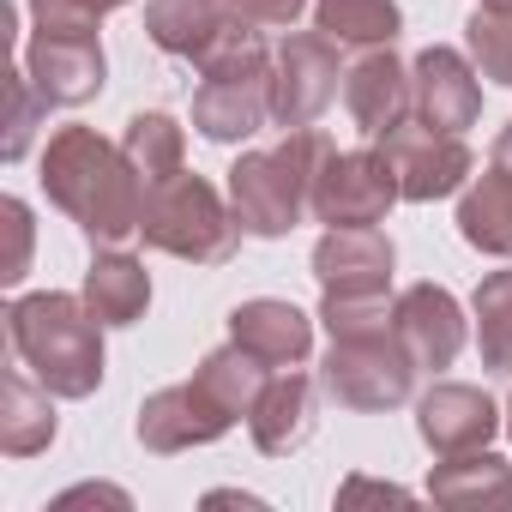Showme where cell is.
<instances>
[{"label": "cell", "mask_w": 512, "mask_h": 512, "mask_svg": "<svg viewBox=\"0 0 512 512\" xmlns=\"http://www.w3.org/2000/svg\"><path fill=\"white\" fill-rule=\"evenodd\" d=\"M43 193L61 205L97 247H115L139 235L145 175L127 163L121 145H109L97 127H61L43 151Z\"/></svg>", "instance_id": "cell-1"}, {"label": "cell", "mask_w": 512, "mask_h": 512, "mask_svg": "<svg viewBox=\"0 0 512 512\" xmlns=\"http://www.w3.org/2000/svg\"><path fill=\"white\" fill-rule=\"evenodd\" d=\"M13 356L55 392V398H91L103 386V320L85 308V296L37 290L7 308Z\"/></svg>", "instance_id": "cell-2"}, {"label": "cell", "mask_w": 512, "mask_h": 512, "mask_svg": "<svg viewBox=\"0 0 512 512\" xmlns=\"http://www.w3.org/2000/svg\"><path fill=\"white\" fill-rule=\"evenodd\" d=\"M326 157H332V145L314 127H296L272 151H241L229 169V205H235L241 229L260 241L290 235L314 211V181H320Z\"/></svg>", "instance_id": "cell-3"}, {"label": "cell", "mask_w": 512, "mask_h": 512, "mask_svg": "<svg viewBox=\"0 0 512 512\" xmlns=\"http://www.w3.org/2000/svg\"><path fill=\"white\" fill-rule=\"evenodd\" d=\"M139 235L145 247L157 253H175V260H193V266H223L229 253L241 247V217L235 205H223V193L205 181V175H163L145 187V205H139Z\"/></svg>", "instance_id": "cell-4"}, {"label": "cell", "mask_w": 512, "mask_h": 512, "mask_svg": "<svg viewBox=\"0 0 512 512\" xmlns=\"http://www.w3.org/2000/svg\"><path fill=\"white\" fill-rule=\"evenodd\" d=\"M416 362L398 344V332H362V338H332L326 368H320V392L338 410H398L416 392Z\"/></svg>", "instance_id": "cell-5"}, {"label": "cell", "mask_w": 512, "mask_h": 512, "mask_svg": "<svg viewBox=\"0 0 512 512\" xmlns=\"http://www.w3.org/2000/svg\"><path fill=\"white\" fill-rule=\"evenodd\" d=\"M338 79H344L338 43H332L326 31H290V37L278 43V55H272V121H278L284 133L314 127V121L332 109Z\"/></svg>", "instance_id": "cell-6"}, {"label": "cell", "mask_w": 512, "mask_h": 512, "mask_svg": "<svg viewBox=\"0 0 512 512\" xmlns=\"http://www.w3.org/2000/svg\"><path fill=\"white\" fill-rule=\"evenodd\" d=\"M398 175L386 163V151H332L320 163L314 181V217L326 229H350V223H386V211L398 205Z\"/></svg>", "instance_id": "cell-7"}, {"label": "cell", "mask_w": 512, "mask_h": 512, "mask_svg": "<svg viewBox=\"0 0 512 512\" xmlns=\"http://www.w3.org/2000/svg\"><path fill=\"white\" fill-rule=\"evenodd\" d=\"M380 151H386V163H392V175H398V193H404L410 205H428V199L458 193V187L470 181V169H476L464 133H440V127H428V121L392 127V133L380 139Z\"/></svg>", "instance_id": "cell-8"}, {"label": "cell", "mask_w": 512, "mask_h": 512, "mask_svg": "<svg viewBox=\"0 0 512 512\" xmlns=\"http://www.w3.org/2000/svg\"><path fill=\"white\" fill-rule=\"evenodd\" d=\"M392 241L374 223L326 229L314 241V278L332 302H392Z\"/></svg>", "instance_id": "cell-9"}, {"label": "cell", "mask_w": 512, "mask_h": 512, "mask_svg": "<svg viewBox=\"0 0 512 512\" xmlns=\"http://www.w3.org/2000/svg\"><path fill=\"white\" fill-rule=\"evenodd\" d=\"M241 416L193 374L187 386H163V392H151L145 404H139V446L145 452H187V446H211V440H223L229 428H235Z\"/></svg>", "instance_id": "cell-10"}, {"label": "cell", "mask_w": 512, "mask_h": 512, "mask_svg": "<svg viewBox=\"0 0 512 512\" xmlns=\"http://www.w3.org/2000/svg\"><path fill=\"white\" fill-rule=\"evenodd\" d=\"M392 332H398V344L410 350V362H416L422 374H440V368H452L458 350H464V308H458V296L440 290V284H410V290L392 302Z\"/></svg>", "instance_id": "cell-11"}, {"label": "cell", "mask_w": 512, "mask_h": 512, "mask_svg": "<svg viewBox=\"0 0 512 512\" xmlns=\"http://www.w3.org/2000/svg\"><path fill=\"white\" fill-rule=\"evenodd\" d=\"M25 73H31V85L49 109H79L103 91L109 61H103L97 37H43L37 31L25 43Z\"/></svg>", "instance_id": "cell-12"}, {"label": "cell", "mask_w": 512, "mask_h": 512, "mask_svg": "<svg viewBox=\"0 0 512 512\" xmlns=\"http://www.w3.org/2000/svg\"><path fill=\"white\" fill-rule=\"evenodd\" d=\"M344 109H350V121H356L368 139H386L392 127L410 121V109H416V79H410V67L392 55V43H386V49H368V55L344 73Z\"/></svg>", "instance_id": "cell-13"}, {"label": "cell", "mask_w": 512, "mask_h": 512, "mask_svg": "<svg viewBox=\"0 0 512 512\" xmlns=\"http://www.w3.org/2000/svg\"><path fill=\"white\" fill-rule=\"evenodd\" d=\"M410 79H416V121H428V127H440V133H464V127H476V115H482V73H476V61H464L458 49H422L416 55V67H410Z\"/></svg>", "instance_id": "cell-14"}, {"label": "cell", "mask_w": 512, "mask_h": 512, "mask_svg": "<svg viewBox=\"0 0 512 512\" xmlns=\"http://www.w3.org/2000/svg\"><path fill=\"white\" fill-rule=\"evenodd\" d=\"M416 428H422V440H428L440 458H452V452L488 446L494 428H500V410L488 404V392L458 386V380H440V386H428V392L416 398Z\"/></svg>", "instance_id": "cell-15"}, {"label": "cell", "mask_w": 512, "mask_h": 512, "mask_svg": "<svg viewBox=\"0 0 512 512\" xmlns=\"http://www.w3.org/2000/svg\"><path fill=\"white\" fill-rule=\"evenodd\" d=\"M229 338L241 350H253L272 368H302L308 350H314V320L296 308V302H278V296H253L229 314Z\"/></svg>", "instance_id": "cell-16"}, {"label": "cell", "mask_w": 512, "mask_h": 512, "mask_svg": "<svg viewBox=\"0 0 512 512\" xmlns=\"http://www.w3.org/2000/svg\"><path fill=\"white\" fill-rule=\"evenodd\" d=\"M247 428H253V446L266 458H290L314 434V380L302 368H272L266 392L247 410Z\"/></svg>", "instance_id": "cell-17"}, {"label": "cell", "mask_w": 512, "mask_h": 512, "mask_svg": "<svg viewBox=\"0 0 512 512\" xmlns=\"http://www.w3.org/2000/svg\"><path fill=\"white\" fill-rule=\"evenodd\" d=\"M272 121V73L266 79H205L193 91V127L211 145H241Z\"/></svg>", "instance_id": "cell-18"}, {"label": "cell", "mask_w": 512, "mask_h": 512, "mask_svg": "<svg viewBox=\"0 0 512 512\" xmlns=\"http://www.w3.org/2000/svg\"><path fill=\"white\" fill-rule=\"evenodd\" d=\"M55 392L31 374V368H7L0 380V452L7 458H31L55 440Z\"/></svg>", "instance_id": "cell-19"}, {"label": "cell", "mask_w": 512, "mask_h": 512, "mask_svg": "<svg viewBox=\"0 0 512 512\" xmlns=\"http://www.w3.org/2000/svg\"><path fill=\"white\" fill-rule=\"evenodd\" d=\"M85 308H91L103 326H133V320H145V308H151V278H145V266L133 260V253H121V247H97V260H91V272H85Z\"/></svg>", "instance_id": "cell-20"}, {"label": "cell", "mask_w": 512, "mask_h": 512, "mask_svg": "<svg viewBox=\"0 0 512 512\" xmlns=\"http://www.w3.org/2000/svg\"><path fill=\"white\" fill-rule=\"evenodd\" d=\"M458 235L476 253H494V260H512V169L488 163L464 199H458Z\"/></svg>", "instance_id": "cell-21"}, {"label": "cell", "mask_w": 512, "mask_h": 512, "mask_svg": "<svg viewBox=\"0 0 512 512\" xmlns=\"http://www.w3.org/2000/svg\"><path fill=\"white\" fill-rule=\"evenodd\" d=\"M428 494L440 506H458V512H470V506H512V464L482 452V446L476 452H452L446 464H434Z\"/></svg>", "instance_id": "cell-22"}, {"label": "cell", "mask_w": 512, "mask_h": 512, "mask_svg": "<svg viewBox=\"0 0 512 512\" xmlns=\"http://www.w3.org/2000/svg\"><path fill=\"white\" fill-rule=\"evenodd\" d=\"M229 19V0H145V37L181 61H193Z\"/></svg>", "instance_id": "cell-23"}, {"label": "cell", "mask_w": 512, "mask_h": 512, "mask_svg": "<svg viewBox=\"0 0 512 512\" xmlns=\"http://www.w3.org/2000/svg\"><path fill=\"white\" fill-rule=\"evenodd\" d=\"M314 31L338 49H386L404 31L398 0H314Z\"/></svg>", "instance_id": "cell-24"}, {"label": "cell", "mask_w": 512, "mask_h": 512, "mask_svg": "<svg viewBox=\"0 0 512 512\" xmlns=\"http://www.w3.org/2000/svg\"><path fill=\"white\" fill-rule=\"evenodd\" d=\"M193 67H199L205 79H266V73H272V49H266L260 25L229 19V25L193 55Z\"/></svg>", "instance_id": "cell-25"}, {"label": "cell", "mask_w": 512, "mask_h": 512, "mask_svg": "<svg viewBox=\"0 0 512 512\" xmlns=\"http://www.w3.org/2000/svg\"><path fill=\"white\" fill-rule=\"evenodd\" d=\"M476 350L488 374H512V272H488L476 284Z\"/></svg>", "instance_id": "cell-26"}, {"label": "cell", "mask_w": 512, "mask_h": 512, "mask_svg": "<svg viewBox=\"0 0 512 512\" xmlns=\"http://www.w3.org/2000/svg\"><path fill=\"white\" fill-rule=\"evenodd\" d=\"M121 151H127V163L145 175V187L151 181H163V175H175L181 169V151H187V139H181V121L175 115H133L127 121V133H121Z\"/></svg>", "instance_id": "cell-27"}, {"label": "cell", "mask_w": 512, "mask_h": 512, "mask_svg": "<svg viewBox=\"0 0 512 512\" xmlns=\"http://www.w3.org/2000/svg\"><path fill=\"white\" fill-rule=\"evenodd\" d=\"M464 43H470V61H476V73L512 91V13L476 7V13H470V25H464Z\"/></svg>", "instance_id": "cell-28"}, {"label": "cell", "mask_w": 512, "mask_h": 512, "mask_svg": "<svg viewBox=\"0 0 512 512\" xmlns=\"http://www.w3.org/2000/svg\"><path fill=\"white\" fill-rule=\"evenodd\" d=\"M7 97H13V121H7V163H19L25 151H31V133H37V115L49 109L43 97H37V85H31V73H13L7 79Z\"/></svg>", "instance_id": "cell-29"}, {"label": "cell", "mask_w": 512, "mask_h": 512, "mask_svg": "<svg viewBox=\"0 0 512 512\" xmlns=\"http://www.w3.org/2000/svg\"><path fill=\"white\" fill-rule=\"evenodd\" d=\"M302 7L308 0H229V13L241 25H266V31H290L302 19Z\"/></svg>", "instance_id": "cell-30"}, {"label": "cell", "mask_w": 512, "mask_h": 512, "mask_svg": "<svg viewBox=\"0 0 512 512\" xmlns=\"http://www.w3.org/2000/svg\"><path fill=\"white\" fill-rule=\"evenodd\" d=\"M0 217H7V229H13V260H7V272H0V278L19 284L31 272V205L25 199H7V205H0Z\"/></svg>", "instance_id": "cell-31"}, {"label": "cell", "mask_w": 512, "mask_h": 512, "mask_svg": "<svg viewBox=\"0 0 512 512\" xmlns=\"http://www.w3.org/2000/svg\"><path fill=\"white\" fill-rule=\"evenodd\" d=\"M344 500H404V488H392V482H344Z\"/></svg>", "instance_id": "cell-32"}, {"label": "cell", "mask_w": 512, "mask_h": 512, "mask_svg": "<svg viewBox=\"0 0 512 512\" xmlns=\"http://www.w3.org/2000/svg\"><path fill=\"white\" fill-rule=\"evenodd\" d=\"M79 500H115V506H127V494H121V488H73V494H61L55 506L67 512V506H79Z\"/></svg>", "instance_id": "cell-33"}, {"label": "cell", "mask_w": 512, "mask_h": 512, "mask_svg": "<svg viewBox=\"0 0 512 512\" xmlns=\"http://www.w3.org/2000/svg\"><path fill=\"white\" fill-rule=\"evenodd\" d=\"M494 163H500V169H512V121H506V127H500V139H494Z\"/></svg>", "instance_id": "cell-34"}, {"label": "cell", "mask_w": 512, "mask_h": 512, "mask_svg": "<svg viewBox=\"0 0 512 512\" xmlns=\"http://www.w3.org/2000/svg\"><path fill=\"white\" fill-rule=\"evenodd\" d=\"M79 7H85V13H97V19H103V13H115V7H127V0H79Z\"/></svg>", "instance_id": "cell-35"}, {"label": "cell", "mask_w": 512, "mask_h": 512, "mask_svg": "<svg viewBox=\"0 0 512 512\" xmlns=\"http://www.w3.org/2000/svg\"><path fill=\"white\" fill-rule=\"evenodd\" d=\"M476 7H494V13H512V0H476Z\"/></svg>", "instance_id": "cell-36"}, {"label": "cell", "mask_w": 512, "mask_h": 512, "mask_svg": "<svg viewBox=\"0 0 512 512\" xmlns=\"http://www.w3.org/2000/svg\"><path fill=\"white\" fill-rule=\"evenodd\" d=\"M506 434H512V404H506Z\"/></svg>", "instance_id": "cell-37"}]
</instances>
